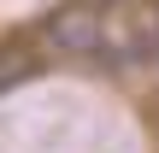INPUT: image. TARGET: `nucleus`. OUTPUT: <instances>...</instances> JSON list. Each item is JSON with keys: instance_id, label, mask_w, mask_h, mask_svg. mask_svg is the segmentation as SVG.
<instances>
[{"instance_id": "1", "label": "nucleus", "mask_w": 159, "mask_h": 153, "mask_svg": "<svg viewBox=\"0 0 159 153\" xmlns=\"http://www.w3.org/2000/svg\"><path fill=\"white\" fill-rule=\"evenodd\" d=\"M30 71H35V59H30V53H6V47H0V100H6V88H18Z\"/></svg>"}]
</instances>
